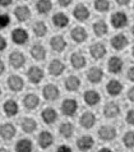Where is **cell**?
Returning <instances> with one entry per match:
<instances>
[{
  "instance_id": "cell-1",
  "label": "cell",
  "mask_w": 134,
  "mask_h": 152,
  "mask_svg": "<svg viewBox=\"0 0 134 152\" xmlns=\"http://www.w3.org/2000/svg\"><path fill=\"white\" fill-rule=\"evenodd\" d=\"M110 22H111V26L116 29L124 28L128 24V15L125 14L124 12H115V13L111 15Z\"/></svg>"
},
{
  "instance_id": "cell-2",
  "label": "cell",
  "mask_w": 134,
  "mask_h": 152,
  "mask_svg": "<svg viewBox=\"0 0 134 152\" xmlns=\"http://www.w3.org/2000/svg\"><path fill=\"white\" fill-rule=\"evenodd\" d=\"M102 113H103L105 118H107V119H114V118L120 115V105L118 102H115V101H110V102H107L103 106Z\"/></svg>"
},
{
  "instance_id": "cell-3",
  "label": "cell",
  "mask_w": 134,
  "mask_h": 152,
  "mask_svg": "<svg viewBox=\"0 0 134 152\" xmlns=\"http://www.w3.org/2000/svg\"><path fill=\"white\" fill-rule=\"evenodd\" d=\"M97 134H98V138L101 139V141L110 142L116 137L118 132H116V129L114 128V126H111V125H102L101 128L98 129Z\"/></svg>"
},
{
  "instance_id": "cell-4",
  "label": "cell",
  "mask_w": 134,
  "mask_h": 152,
  "mask_svg": "<svg viewBox=\"0 0 134 152\" xmlns=\"http://www.w3.org/2000/svg\"><path fill=\"white\" fill-rule=\"evenodd\" d=\"M78 110V102L74 99H66L61 102V111L66 116H73Z\"/></svg>"
},
{
  "instance_id": "cell-5",
  "label": "cell",
  "mask_w": 134,
  "mask_h": 152,
  "mask_svg": "<svg viewBox=\"0 0 134 152\" xmlns=\"http://www.w3.org/2000/svg\"><path fill=\"white\" fill-rule=\"evenodd\" d=\"M123 68H124V61L123 59L119 58V56H112L107 61V69L110 73L112 74H119L123 72Z\"/></svg>"
},
{
  "instance_id": "cell-6",
  "label": "cell",
  "mask_w": 134,
  "mask_h": 152,
  "mask_svg": "<svg viewBox=\"0 0 134 152\" xmlns=\"http://www.w3.org/2000/svg\"><path fill=\"white\" fill-rule=\"evenodd\" d=\"M90 54L95 60H100L106 55V46L102 42H95L90 46Z\"/></svg>"
},
{
  "instance_id": "cell-7",
  "label": "cell",
  "mask_w": 134,
  "mask_h": 152,
  "mask_svg": "<svg viewBox=\"0 0 134 152\" xmlns=\"http://www.w3.org/2000/svg\"><path fill=\"white\" fill-rule=\"evenodd\" d=\"M110 44H111V48L114 50H116V51H121V50H124L128 46L129 40L127 39V36L125 35L119 33V35H115L114 37H112Z\"/></svg>"
},
{
  "instance_id": "cell-8",
  "label": "cell",
  "mask_w": 134,
  "mask_h": 152,
  "mask_svg": "<svg viewBox=\"0 0 134 152\" xmlns=\"http://www.w3.org/2000/svg\"><path fill=\"white\" fill-rule=\"evenodd\" d=\"M9 63L10 65L13 66L15 69H19L22 68L24 65V63H26V56H24L23 53L18 51V50H15V51H12L10 55H9Z\"/></svg>"
},
{
  "instance_id": "cell-9",
  "label": "cell",
  "mask_w": 134,
  "mask_h": 152,
  "mask_svg": "<svg viewBox=\"0 0 134 152\" xmlns=\"http://www.w3.org/2000/svg\"><path fill=\"white\" fill-rule=\"evenodd\" d=\"M42 95H44V99L45 100L54 101V100H56L58 97L60 96V91H59V88H58V86L50 83V84H46V86L44 87Z\"/></svg>"
},
{
  "instance_id": "cell-10",
  "label": "cell",
  "mask_w": 134,
  "mask_h": 152,
  "mask_svg": "<svg viewBox=\"0 0 134 152\" xmlns=\"http://www.w3.org/2000/svg\"><path fill=\"white\" fill-rule=\"evenodd\" d=\"M27 77L33 84H39L44 79V70L40 66H31L27 72Z\"/></svg>"
},
{
  "instance_id": "cell-11",
  "label": "cell",
  "mask_w": 134,
  "mask_h": 152,
  "mask_svg": "<svg viewBox=\"0 0 134 152\" xmlns=\"http://www.w3.org/2000/svg\"><path fill=\"white\" fill-rule=\"evenodd\" d=\"M79 124L82 125V128L84 129H91L92 126L96 124V115L91 111L83 113L81 118H79Z\"/></svg>"
},
{
  "instance_id": "cell-12",
  "label": "cell",
  "mask_w": 134,
  "mask_h": 152,
  "mask_svg": "<svg viewBox=\"0 0 134 152\" xmlns=\"http://www.w3.org/2000/svg\"><path fill=\"white\" fill-rule=\"evenodd\" d=\"M90 14H91L90 9L86 5H83V4H78L73 10L74 18L77 20H79V22H84V20H87L90 18Z\"/></svg>"
},
{
  "instance_id": "cell-13",
  "label": "cell",
  "mask_w": 134,
  "mask_h": 152,
  "mask_svg": "<svg viewBox=\"0 0 134 152\" xmlns=\"http://www.w3.org/2000/svg\"><path fill=\"white\" fill-rule=\"evenodd\" d=\"M30 39V36H28V32L26 29L23 28H15L13 32H12V40L13 42H15L17 45H23L26 44Z\"/></svg>"
},
{
  "instance_id": "cell-14",
  "label": "cell",
  "mask_w": 134,
  "mask_h": 152,
  "mask_svg": "<svg viewBox=\"0 0 134 152\" xmlns=\"http://www.w3.org/2000/svg\"><path fill=\"white\" fill-rule=\"evenodd\" d=\"M65 70V64L59 59H54V60L50 61L49 64V72L50 74L54 75V77H59L63 74V72Z\"/></svg>"
},
{
  "instance_id": "cell-15",
  "label": "cell",
  "mask_w": 134,
  "mask_h": 152,
  "mask_svg": "<svg viewBox=\"0 0 134 152\" xmlns=\"http://www.w3.org/2000/svg\"><path fill=\"white\" fill-rule=\"evenodd\" d=\"M103 78V70L101 68H98V66H92V68L87 72V79L93 83V84H97L102 81Z\"/></svg>"
},
{
  "instance_id": "cell-16",
  "label": "cell",
  "mask_w": 134,
  "mask_h": 152,
  "mask_svg": "<svg viewBox=\"0 0 134 152\" xmlns=\"http://www.w3.org/2000/svg\"><path fill=\"white\" fill-rule=\"evenodd\" d=\"M50 46H51V49L54 51L61 53V51H64L65 48H66V41L61 35H56V36L51 37V40H50Z\"/></svg>"
},
{
  "instance_id": "cell-17",
  "label": "cell",
  "mask_w": 134,
  "mask_h": 152,
  "mask_svg": "<svg viewBox=\"0 0 134 152\" xmlns=\"http://www.w3.org/2000/svg\"><path fill=\"white\" fill-rule=\"evenodd\" d=\"M106 91L110 96H119L123 92V83L118 79H111L106 84Z\"/></svg>"
},
{
  "instance_id": "cell-18",
  "label": "cell",
  "mask_w": 134,
  "mask_h": 152,
  "mask_svg": "<svg viewBox=\"0 0 134 152\" xmlns=\"http://www.w3.org/2000/svg\"><path fill=\"white\" fill-rule=\"evenodd\" d=\"M87 31L83 27L81 26H77L74 27L72 31H70V37H72V40L74 42H77V44H81V42H84L87 40Z\"/></svg>"
},
{
  "instance_id": "cell-19",
  "label": "cell",
  "mask_w": 134,
  "mask_h": 152,
  "mask_svg": "<svg viewBox=\"0 0 134 152\" xmlns=\"http://www.w3.org/2000/svg\"><path fill=\"white\" fill-rule=\"evenodd\" d=\"M8 87H9L10 91L13 92H19L23 90L24 87V81L19 75H10L8 78Z\"/></svg>"
},
{
  "instance_id": "cell-20",
  "label": "cell",
  "mask_w": 134,
  "mask_h": 152,
  "mask_svg": "<svg viewBox=\"0 0 134 152\" xmlns=\"http://www.w3.org/2000/svg\"><path fill=\"white\" fill-rule=\"evenodd\" d=\"M93 145H95V141L91 136H82V137H79L77 141V147L79 148V151H82V152L90 151L92 147H93Z\"/></svg>"
},
{
  "instance_id": "cell-21",
  "label": "cell",
  "mask_w": 134,
  "mask_h": 152,
  "mask_svg": "<svg viewBox=\"0 0 134 152\" xmlns=\"http://www.w3.org/2000/svg\"><path fill=\"white\" fill-rule=\"evenodd\" d=\"M83 99H84V102L88 105V106H95V105H97L100 101H101V95L95 90H88L84 92Z\"/></svg>"
},
{
  "instance_id": "cell-22",
  "label": "cell",
  "mask_w": 134,
  "mask_h": 152,
  "mask_svg": "<svg viewBox=\"0 0 134 152\" xmlns=\"http://www.w3.org/2000/svg\"><path fill=\"white\" fill-rule=\"evenodd\" d=\"M54 143V137L52 134L47 132V130H44V132H41L39 134V145L41 148H49L50 146H51Z\"/></svg>"
},
{
  "instance_id": "cell-23",
  "label": "cell",
  "mask_w": 134,
  "mask_h": 152,
  "mask_svg": "<svg viewBox=\"0 0 134 152\" xmlns=\"http://www.w3.org/2000/svg\"><path fill=\"white\" fill-rule=\"evenodd\" d=\"M14 15L19 22H26V20H28L31 17V10H30V8L26 7V5H19V7L15 8Z\"/></svg>"
},
{
  "instance_id": "cell-24",
  "label": "cell",
  "mask_w": 134,
  "mask_h": 152,
  "mask_svg": "<svg viewBox=\"0 0 134 152\" xmlns=\"http://www.w3.org/2000/svg\"><path fill=\"white\" fill-rule=\"evenodd\" d=\"M4 113L8 116H15L19 113V106L15 100H7L4 102Z\"/></svg>"
},
{
  "instance_id": "cell-25",
  "label": "cell",
  "mask_w": 134,
  "mask_h": 152,
  "mask_svg": "<svg viewBox=\"0 0 134 152\" xmlns=\"http://www.w3.org/2000/svg\"><path fill=\"white\" fill-rule=\"evenodd\" d=\"M41 118H42V120L46 124H52V123H55L58 119V113L55 109H52V107H46L45 110L41 113Z\"/></svg>"
},
{
  "instance_id": "cell-26",
  "label": "cell",
  "mask_w": 134,
  "mask_h": 152,
  "mask_svg": "<svg viewBox=\"0 0 134 152\" xmlns=\"http://www.w3.org/2000/svg\"><path fill=\"white\" fill-rule=\"evenodd\" d=\"M15 133H17L15 126L10 123H5L0 126V136L4 139H12L15 136Z\"/></svg>"
},
{
  "instance_id": "cell-27",
  "label": "cell",
  "mask_w": 134,
  "mask_h": 152,
  "mask_svg": "<svg viewBox=\"0 0 134 152\" xmlns=\"http://www.w3.org/2000/svg\"><path fill=\"white\" fill-rule=\"evenodd\" d=\"M70 63L74 69H82L86 65V58L82 55L81 53H73L70 55Z\"/></svg>"
},
{
  "instance_id": "cell-28",
  "label": "cell",
  "mask_w": 134,
  "mask_h": 152,
  "mask_svg": "<svg viewBox=\"0 0 134 152\" xmlns=\"http://www.w3.org/2000/svg\"><path fill=\"white\" fill-rule=\"evenodd\" d=\"M79 87H81V79H79L77 75H69V77L65 79V88L69 92L78 91Z\"/></svg>"
},
{
  "instance_id": "cell-29",
  "label": "cell",
  "mask_w": 134,
  "mask_h": 152,
  "mask_svg": "<svg viewBox=\"0 0 134 152\" xmlns=\"http://www.w3.org/2000/svg\"><path fill=\"white\" fill-rule=\"evenodd\" d=\"M30 53H31V55L33 59H36V60H44V59L46 58V50L42 45H40V44H36V45H33L31 50H30Z\"/></svg>"
},
{
  "instance_id": "cell-30",
  "label": "cell",
  "mask_w": 134,
  "mask_h": 152,
  "mask_svg": "<svg viewBox=\"0 0 134 152\" xmlns=\"http://www.w3.org/2000/svg\"><path fill=\"white\" fill-rule=\"evenodd\" d=\"M23 104L28 110H33V109H36L40 105V99L35 94H28V95H26V97H24Z\"/></svg>"
},
{
  "instance_id": "cell-31",
  "label": "cell",
  "mask_w": 134,
  "mask_h": 152,
  "mask_svg": "<svg viewBox=\"0 0 134 152\" xmlns=\"http://www.w3.org/2000/svg\"><path fill=\"white\" fill-rule=\"evenodd\" d=\"M33 143L27 138L19 139L15 145V152H32Z\"/></svg>"
},
{
  "instance_id": "cell-32",
  "label": "cell",
  "mask_w": 134,
  "mask_h": 152,
  "mask_svg": "<svg viewBox=\"0 0 134 152\" xmlns=\"http://www.w3.org/2000/svg\"><path fill=\"white\" fill-rule=\"evenodd\" d=\"M20 126H22V130H24L26 133H33L37 128V123L35 119H32V118L27 116L24 118V119L20 121Z\"/></svg>"
},
{
  "instance_id": "cell-33",
  "label": "cell",
  "mask_w": 134,
  "mask_h": 152,
  "mask_svg": "<svg viewBox=\"0 0 134 152\" xmlns=\"http://www.w3.org/2000/svg\"><path fill=\"white\" fill-rule=\"evenodd\" d=\"M92 28H93L95 35L98 36V37H102L109 32L107 23L105 22V20H97V22H95L93 26H92Z\"/></svg>"
},
{
  "instance_id": "cell-34",
  "label": "cell",
  "mask_w": 134,
  "mask_h": 152,
  "mask_svg": "<svg viewBox=\"0 0 134 152\" xmlns=\"http://www.w3.org/2000/svg\"><path fill=\"white\" fill-rule=\"evenodd\" d=\"M52 23H54V26H56L58 28H64L69 24V18H68V15L64 13H56L52 17Z\"/></svg>"
},
{
  "instance_id": "cell-35",
  "label": "cell",
  "mask_w": 134,
  "mask_h": 152,
  "mask_svg": "<svg viewBox=\"0 0 134 152\" xmlns=\"http://www.w3.org/2000/svg\"><path fill=\"white\" fill-rule=\"evenodd\" d=\"M36 9L40 14H47L52 9V3L50 0H39L36 3Z\"/></svg>"
},
{
  "instance_id": "cell-36",
  "label": "cell",
  "mask_w": 134,
  "mask_h": 152,
  "mask_svg": "<svg viewBox=\"0 0 134 152\" xmlns=\"http://www.w3.org/2000/svg\"><path fill=\"white\" fill-rule=\"evenodd\" d=\"M59 133L61 134V137L64 138H72L73 133H74V126L72 123H69V121H65V123H63L59 128Z\"/></svg>"
},
{
  "instance_id": "cell-37",
  "label": "cell",
  "mask_w": 134,
  "mask_h": 152,
  "mask_svg": "<svg viewBox=\"0 0 134 152\" xmlns=\"http://www.w3.org/2000/svg\"><path fill=\"white\" fill-rule=\"evenodd\" d=\"M33 32H35V35L37 37H44L47 33V27H46L45 22H41V20L36 22L33 24Z\"/></svg>"
},
{
  "instance_id": "cell-38",
  "label": "cell",
  "mask_w": 134,
  "mask_h": 152,
  "mask_svg": "<svg viewBox=\"0 0 134 152\" xmlns=\"http://www.w3.org/2000/svg\"><path fill=\"white\" fill-rule=\"evenodd\" d=\"M123 143L127 148H134V132L129 130L123 136Z\"/></svg>"
},
{
  "instance_id": "cell-39",
  "label": "cell",
  "mask_w": 134,
  "mask_h": 152,
  "mask_svg": "<svg viewBox=\"0 0 134 152\" xmlns=\"http://www.w3.org/2000/svg\"><path fill=\"white\" fill-rule=\"evenodd\" d=\"M95 9L105 13L110 9V1L109 0H95Z\"/></svg>"
},
{
  "instance_id": "cell-40",
  "label": "cell",
  "mask_w": 134,
  "mask_h": 152,
  "mask_svg": "<svg viewBox=\"0 0 134 152\" xmlns=\"http://www.w3.org/2000/svg\"><path fill=\"white\" fill-rule=\"evenodd\" d=\"M10 17L8 14H0V29H4L9 26Z\"/></svg>"
},
{
  "instance_id": "cell-41",
  "label": "cell",
  "mask_w": 134,
  "mask_h": 152,
  "mask_svg": "<svg viewBox=\"0 0 134 152\" xmlns=\"http://www.w3.org/2000/svg\"><path fill=\"white\" fill-rule=\"evenodd\" d=\"M127 121H128V124L134 125V109H132V110L128 111V114H127Z\"/></svg>"
},
{
  "instance_id": "cell-42",
  "label": "cell",
  "mask_w": 134,
  "mask_h": 152,
  "mask_svg": "<svg viewBox=\"0 0 134 152\" xmlns=\"http://www.w3.org/2000/svg\"><path fill=\"white\" fill-rule=\"evenodd\" d=\"M56 152H73V151H72V148H70L69 146L61 145V146H59V148L56 150Z\"/></svg>"
},
{
  "instance_id": "cell-43",
  "label": "cell",
  "mask_w": 134,
  "mask_h": 152,
  "mask_svg": "<svg viewBox=\"0 0 134 152\" xmlns=\"http://www.w3.org/2000/svg\"><path fill=\"white\" fill-rule=\"evenodd\" d=\"M127 75H128V79H129V81L134 82V66H132V68H129Z\"/></svg>"
},
{
  "instance_id": "cell-44",
  "label": "cell",
  "mask_w": 134,
  "mask_h": 152,
  "mask_svg": "<svg viewBox=\"0 0 134 152\" xmlns=\"http://www.w3.org/2000/svg\"><path fill=\"white\" fill-rule=\"evenodd\" d=\"M5 48H7V40L3 36H0V51L5 50Z\"/></svg>"
},
{
  "instance_id": "cell-45",
  "label": "cell",
  "mask_w": 134,
  "mask_h": 152,
  "mask_svg": "<svg viewBox=\"0 0 134 152\" xmlns=\"http://www.w3.org/2000/svg\"><path fill=\"white\" fill-rule=\"evenodd\" d=\"M72 1L73 0H58V3H59V5L60 7H68V5H70L72 4Z\"/></svg>"
},
{
  "instance_id": "cell-46",
  "label": "cell",
  "mask_w": 134,
  "mask_h": 152,
  "mask_svg": "<svg viewBox=\"0 0 134 152\" xmlns=\"http://www.w3.org/2000/svg\"><path fill=\"white\" fill-rule=\"evenodd\" d=\"M128 99L132 101V102H134V87H132L130 90L128 91Z\"/></svg>"
},
{
  "instance_id": "cell-47",
  "label": "cell",
  "mask_w": 134,
  "mask_h": 152,
  "mask_svg": "<svg viewBox=\"0 0 134 152\" xmlns=\"http://www.w3.org/2000/svg\"><path fill=\"white\" fill-rule=\"evenodd\" d=\"M13 0H0V7H8L10 5Z\"/></svg>"
},
{
  "instance_id": "cell-48",
  "label": "cell",
  "mask_w": 134,
  "mask_h": 152,
  "mask_svg": "<svg viewBox=\"0 0 134 152\" xmlns=\"http://www.w3.org/2000/svg\"><path fill=\"white\" fill-rule=\"evenodd\" d=\"M115 1L121 7H125V5H128V4L130 3V0H115Z\"/></svg>"
},
{
  "instance_id": "cell-49",
  "label": "cell",
  "mask_w": 134,
  "mask_h": 152,
  "mask_svg": "<svg viewBox=\"0 0 134 152\" xmlns=\"http://www.w3.org/2000/svg\"><path fill=\"white\" fill-rule=\"evenodd\" d=\"M4 70H5V65H4V63L0 60V75L4 73Z\"/></svg>"
},
{
  "instance_id": "cell-50",
  "label": "cell",
  "mask_w": 134,
  "mask_h": 152,
  "mask_svg": "<svg viewBox=\"0 0 134 152\" xmlns=\"http://www.w3.org/2000/svg\"><path fill=\"white\" fill-rule=\"evenodd\" d=\"M97 152H112L110 148H107V147H103V148H101V150H98Z\"/></svg>"
},
{
  "instance_id": "cell-51",
  "label": "cell",
  "mask_w": 134,
  "mask_h": 152,
  "mask_svg": "<svg viewBox=\"0 0 134 152\" xmlns=\"http://www.w3.org/2000/svg\"><path fill=\"white\" fill-rule=\"evenodd\" d=\"M0 152H9L7 148H4V147H0Z\"/></svg>"
},
{
  "instance_id": "cell-52",
  "label": "cell",
  "mask_w": 134,
  "mask_h": 152,
  "mask_svg": "<svg viewBox=\"0 0 134 152\" xmlns=\"http://www.w3.org/2000/svg\"><path fill=\"white\" fill-rule=\"evenodd\" d=\"M132 55H133V58H134V46L132 48Z\"/></svg>"
},
{
  "instance_id": "cell-53",
  "label": "cell",
  "mask_w": 134,
  "mask_h": 152,
  "mask_svg": "<svg viewBox=\"0 0 134 152\" xmlns=\"http://www.w3.org/2000/svg\"><path fill=\"white\" fill-rule=\"evenodd\" d=\"M132 33H133V36H134V26L132 27Z\"/></svg>"
},
{
  "instance_id": "cell-54",
  "label": "cell",
  "mask_w": 134,
  "mask_h": 152,
  "mask_svg": "<svg viewBox=\"0 0 134 152\" xmlns=\"http://www.w3.org/2000/svg\"><path fill=\"white\" fill-rule=\"evenodd\" d=\"M0 96H1V88H0Z\"/></svg>"
},
{
  "instance_id": "cell-55",
  "label": "cell",
  "mask_w": 134,
  "mask_h": 152,
  "mask_svg": "<svg viewBox=\"0 0 134 152\" xmlns=\"http://www.w3.org/2000/svg\"><path fill=\"white\" fill-rule=\"evenodd\" d=\"M133 10H134V5H133Z\"/></svg>"
}]
</instances>
